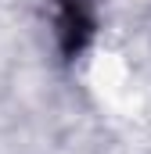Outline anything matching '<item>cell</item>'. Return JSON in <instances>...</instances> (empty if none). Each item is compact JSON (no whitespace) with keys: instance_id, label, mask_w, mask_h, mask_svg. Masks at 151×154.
<instances>
[{"instance_id":"6da1fadb","label":"cell","mask_w":151,"mask_h":154,"mask_svg":"<svg viewBox=\"0 0 151 154\" xmlns=\"http://www.w3.org/2000/svg\"><path fill=\"white\" fill-rule=\"evenodd\" d=\"M58 36L65 57H76L94 36V7L90 0H58Z\"/></svg>"}]
</instances>
